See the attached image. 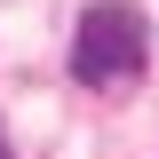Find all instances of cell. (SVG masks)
I'll return each instance as SVG.
<instances>
[{"label":"cell","instance_id":"7a4b0ae2","mask_svg":"<svg viewBox=\"0 0 159 159\" xmlns=\"http://www.w3.org/2000/svg\"><path fill=\"white\" fill-rule=\"evenodd\" d=\"M0 159H8V143H0Z\"/></svg>","mask_w":159,"mask_h":159},{"label":"cell","instance_id":"6da1fadb","mask_svg":"<svg viewBox=\"0 0 159 159\" xmlns=\"http://www.w3.org/2000/svg\"><path fill=\"white\" fill-rule=\"evenodd\" d=\"M143 56H151V24L127 0H96L80 16V32H72V80H88V88L143 72Z\"/></svg>","mask_w":159,"mask_h":159}]
</instances>
